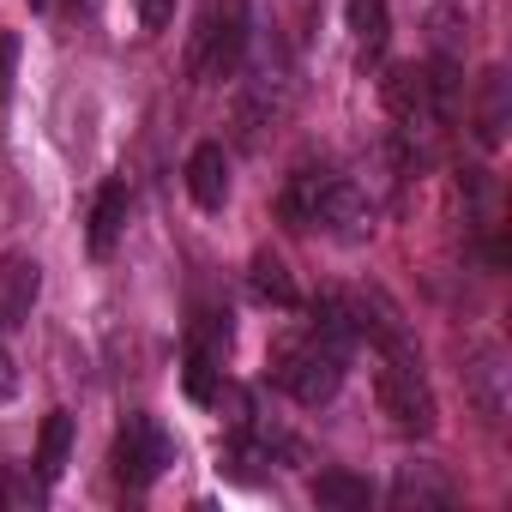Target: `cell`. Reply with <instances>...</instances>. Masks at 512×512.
Here are the masks:
<instances>
[{
    "mask_svg": "<svg viewBox=\"0 0 512 512\" xmlns=\"http://www.w3.org/2000/svg\"><path fill=\"white\" fill-rule=\"evenodd\" d=\"M278 217L290 229H332V235L356 241L368 223V199L338 169H296L290 187L278 193Z\"/></svg>",
    "mask_w": 512,
    "mask_h": 512,
    "instance_id": "cell-1",
    "label": "cell"
},
{
    "mask_svg": "<svg viewBox=\"0 0 512 512\" xmlns=\"http://www.w3.org/2000/svg\"><path fill=\"white\" fill-rule=\"evenodd\" d=\"M344 362H350V350H344V344H332V338L308 332V338H290V344H278V350H272V386L314 410V404L338 398V386H344Z\"/></svg>",
    "mask_w": 512,
    "mask_h": 512,
    "instance_id": "cell-2",
    "label": "cell"
},
{
    "mask_svg": "<svg viewBox=\"0 0 512 512\" xmlns=\"http://www.w3.org/2000/svg\"><path fill=\"white\" fill-rule=\"evenodd\" d=\"M247 43H253V7L247 0H211V13L193 31V79L217 85V79L241 73Z\"/></svg>",
    "mask_w": 512,
    "mask_h": 512,
    "instance_id": "cell-3",
    "label": "cell"
},
{
    "mask_svg": "<svg viewBox=\"0 0 512 512\" xmlns=\"http://www.w3.org/2000/svg\"><path fill=\"white\" fill-rule=\"evenodd\" d=\"M374 392H380V410L392 416L398 434H434V392H428V380H422V356H416V350L386 356Z\"/></svg>",
    "mask_w": 512,
    "mask_h": 512,
    "instance_id": "cell-4",
    "label": "cell"
},
{
    "mask_svg": "<svg viewBox=\"0 0 512 512\" xmlns=\"http://www.w3.org/2000/svg\"><path fill=\"white\" fill-rule=\"evenodd\" d=\"M169 464H175V440L163 434V422L157 416H127L121 434H115V476L127 488H151Z\"/></svg>",
    "mask_w": 512,
    "mask_h": 512,
    "instance_id": "cell-5",
    "label": "cell"
},
{
    "mask_svg": "<svg viewBox=\"0 0 512 512\" xmlns=\"http://www.w3.org/2000/svg\"><path fill=\"white\" fill-rule=\"evenodd\" d=\"M464 386H470V404L488 428L506 422V356L500 344H476L470 350V368H464Z\"/></svg>",
    "mask_w": 512,
    "mask_h": 512,
    "instance_id": "cell-6",
    "label": "cell"
},
{
    "mask_svg": "<svg viewBox=\"0 0 512 512\" xmlns=\"http://www.w3.org/2000/svg\"><path fill=\"white\" fill-rule=\"evenodd\" d=\"M37 290H43V266L31 260V253H7V260H0V332H13V326L31 320Z\"/></svg>",
    "mask_w": 512,
    "mask_h": 512,
    "instance_id": "cell-7",
    "label": "cell"
},
{
    "mask_svg": "<svg viewBox=\"0 0 512 512\" xmlns=\"http://www.w3.org/2000/svg\"><path fill=\"white\" fill-rule=\"evenodd\" d=\"M452 500H458V488L440 464H398V476H392V506L398 512H440Z\"/></svg>",
    "mask_w": 512,
    "mask_h": 512,
    "instance_id": "cell-8",
    "label": "cell"
},
{
    "mask_svg": "<svg viewBox=\"0 0 512 512\" xmlns=\"http://www.w3.org/2000/svg\"><path fill=\"white\" fill-rule=\"evenodd\" d=\"M380 97H386V109H392L398 121H410V127L440 121V115H434V91H428V67H392V73L380 79Z\"/></svg>",
    "mask_w": 512,
    "mask_h": 512,
    "instance_id": "cell-9",
    "label": "cell"
},
{
    "mask_svg": "<svg viewBox=\"0 0 512 512\" xmlns=\"http://www.w3.org/2000/svg\"><path fill=\"white\" fill-rule=\"evenodd\" d=\"M506 127H512V79H506V67H488L476 85V139L488 151H500Z\"/></svg>",
    "mask_w": 512,
    "mask_h": 512,
    "instance_id": "cell-10",
    "label": "cell"
},
{
    "mask_svg": "<svg viewBox=\"0 0 512 512\" xmlns=\"http://www.w3.org/2000/svg\"><path fill=\"white\" fill-rule=\"evenodd\" d=\"M187 193H193L199 211H223V199H229V151L217 139L193 145V157H187Z\"/></svg>",
    "mask_w": 512,
    "mask_h": 512,
    "instance_id": "cell-11",
    "label": "cell"
},
{
    "mask_svg": "<svg viewBox=\"0 0 512 512\" xmlns=\"http://www.w3.org/2000/svg\"><path fill=\"white\" fill-rule=\"evenodd\" d=\"M127 211H133L127 181H103L97 187V205H91V235H85V247L97 253V260H109V253H115V241L127 229Z\"/></svg>",
    "mask_w": 512,
    "mask_h": 512,
    "instance_id": "cell-12",
    "label": "cell"
},
{
    "mask_svg": "<svg viewBox=\"0 0 512 512\" xmlns=\"http://www.w3.org/2000/svg\"><path fill=\"white\" fill-rule=\"evenodd\" d=\"M247 290L260 296V302H272V308H296V278H290V266L278 260V253H253Z\"/></svg>",
    "mask_w": 512,
    "mask_h": 512,
    "instance_id": "cell-13",
    "label": "cell"
},
{
    "mask_svg": "<svg viewBox=\"0 0 512 512\" xmlns=\"http://www.w3.org/2000/svg\"><path fill=\"white\" fill-rule=\"evenodd\" d=\"M314 500L332 506V512H368L374 506V488L362 476H350V470H320L314 476Z\"/></svg>",
    "mask_w": 512,
    "mask_h": 512,
    "instance_id": "cell-14",
    "label": "cell"
},
{
    "mask_svg": "<svg viewBox=\"0 0 512 512\" xmlns=\"http://www.w3.org/2000/svg\"><path fill=\"white\" fill-rule=\"evenodd\" d=\"M344 19H350V37L356 49L380 55L386 37H392V13H386V0H344Z\"/></svg>",
    "mask_w": 512,
    "mask_h": 512,
    "instance_id": "cell-15",
    "label": "cell"
},
{
    "mask_svg": "<svg viewBox=\"0 0 512 512\" xmlns=\"http://www.w3.org/2000/svg\"><path fill=\"white\" fill-rule=\"evenodd\" d=\"M49 500V476L31 470V464H7L0 470V506L7 512H37Z\"/></svg>",
    "mask_w": 512,
    "mask_h": 512,
    "instance_id": "cell-16",
    "label": "cell"
},
{
    "mask_svg": "<svg viewBox=\"0 0 512 512\" xmlns=\"http://www.w3.org/2000/svg\"><path fill=\"white\" fill-rule=\"evenodd\" d=\"M67 452H73V416H67V410H49V422H43V434H37V470L55 482V476L67 470Z\"/></svg>",
    "mask_w": 512,
    "mask_h": 512,
    "instance_id": "cell-17",
    "label": "cell"
},
{
    "mask_svg": "<svg viewBox=\"0 0 512 512\" xmlns=\"http://www.w3.org/2000/svg\"><path fill=\"white\" fill-rule=\"evenodd\" d=\"M181 386H187V398H193V404H211V398H223V362H217V356H199V350H187V374H181Z\"/></svg>",
    "mask_w": 512,
    "mask_h": 512,
    "instance_id": "cell-18",
    "label": "cell"
},
{
    "mask_svg": "<svg viewBox=\"0 0 512 512\" xmlns=\"http://www.w3.org/2000/svg\"><path fill=\"white\" fill-rule=\"evenodd\" d=\"M187 350H199V356H229V314H193V326H187Z\"/></svg>",
    "mask_w": 512,
    "mask_h": 512,
    "instance_id": "cell-19",
    "label": "cell"
},
{
    "mask_svg": "<svg viewBox=\"0 0 512 512\" xmlns=\"http://www.w3.org/2000/svg\"><path fill=\"white\" fill-rule=\"evenodd\" d=\"M13 79H19V37L0 31V103L13 97Z\"/></svg>",
    "mask_w": 512,
    "mask_h": 512,
    "instance_id": "cell-20",
    "label": "cell"
},
{
    "mask_svg": "<svg viewBox=\"0 0 512 512\" xmlns=\"http://www.w3.org/2000/svg\"><path fill=\"white\" fill-rule=\"evenodd\" d=\"M175 19V0H139V25L145 31H163Z\"/></svg>",
    "mask_w": 512,
    "mask_h": 512,
    "instance_id": "cell-21",
    "label": "cell"
},
{
    "mask_svg": "<svg viewBox=\"0 0 512 512\" xmlns=\"http://www.w3.org/2000/svg\"><path fill=\"white\" fill-rule=\"evenodd\" d=\"M13 392H19V368H13V356H7V350H0V404H7Z\"/></svg>",
    "mask_w": 512,
    "mask_h": 512,
    "instance_id": "cell-22",
    "label": "cell"
},
{
    "mask_svg": "<svg viewBox=\"0 0 512 512\" xmlns=\"http://www.w3.org/2000/svg\"><path fill=\"white\" fill-rule=\"evenodd\" d=\"M37 7H49V0H37Z\"/></svg>",
    "mask_w": 512,
    "mask_h": 512,
    "instance_id": "cell-23",
    "label": "cell"
}]
</instances>
